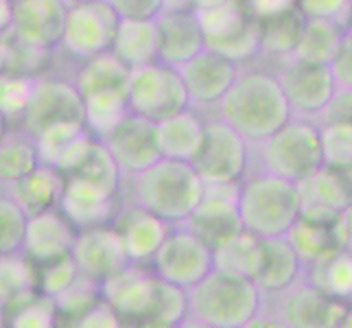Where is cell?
<instances>
[{
	"label": "cell",
	"mask_w": 352,
	"mask_h": 328,
	"mask_svg": "<svg viewBox=\"0 0 352 328\" xmlns=\"http://www.w3.org/2000/svg\"><path fill=\"white\" fill-rule=\"evenodd\" d=\"M99 140L105 144V149L114 157V162L118 164L123 177L125 175L133 177L162 157L160 144H157L155 120L144 118L133 112H127Z\"/></svg>",
	"instance_id": "cell-15"
},
{
	"label": "cell",
	"mask_w": 352,
	"mask_h": 328,
	"mask_svg": "<svg viewBox=\"0 0 352 328\" xmlns=\"http://www.w3.org/2000/svg\"><path fill=\"white\" fill-rule=\"evenodd\" d=\"M318 118L320 123H352V92L337 88Z\"/></svg>",
	"instance_id": "cell-50"
},
{
	"label": "cell",
	"mask_w": 352,
	"mask_h": 328,
	"mask_svg": "<svg viewBox=\"0 0 352 328\" xmlns=\"http://www.w3.org/2000/svg\"><path fill=\"white\" fill-rule=\"evenodd\" d=\"M241 3L256 20L272 18L276 14H283V11L296 7V0H241Z\"/></svg>",
	"instance_id": "cell-51"
},
{
	"label": "cell",
	"mask_w": 352,
	"mask_h": 328,
	"mask_svg": "<svg viewBox=\"0 0 352 328\" xmlns=\"http://www.w3.org/2000/svg\"><path fill=\"white\" fill-rule=\"evenodd\" d=\"M219 105V118L250 144H261L291 118L280 81L267 70L239 72Z\"/></svg>",
	"instance_id": "cell-1"
},
{
	"label": "cell",
	"mask_w": 352,
	"mask_h": 328,
	"mask_svg": "<svg viewBox=\"0 0 352 328\" xmlns=\"http://www.w3.org/2000/svg\"><path fill=\"white\" fill-rule=\"evenodd\" d=\"M342 38H344V29L337 27V24L326 22V20L305 18L302 35L291 57L300 59V62L331 66Z\"/></svg>",
	"instance_id": "cell-36"
},
{
	"label": "cell",
	"mask_w": 352,
	"mask_h": 328,
	"mask_svg": "<svg viewBox=\"0 0 352 328\" xmlns=\"http://www.w3.org/2000/svg\"><path fill=\"white\" fill-rule=\"evenodd\" d=\"M296 7L305 18L333 22L344 31L352 27V0H296Z\"/></svg>",
	"instance_id": "cell-45"
},
{
	"label": "cell",
	"mask_w": 352,
	"mask_h": 328,
	"mask_svg": "<svg viewBox=\"0 0 352 328\" xmlns=\"http://www.w3.org/2000/svg\"><path fill=\"white\" fill-rule=\"evenodd\" d=\"M241 182H206L199 206L186 221H182V226H186L192 234H197L210 248L221 245L223 241L241 232Z\"/></svg>",
	"instance_id": "cell-12"
},
{
	"label": "cell",
	"mask_w": 352,
	"mask_h": 328,
	"mask_svg": "<svg viewBox=\"0 0 352 328\" xmlns=\"http://www.w3.org/2000/svg\"><path fill=\"white\" fill-rule=\"evenodd\" d=\"M348 307L309 283L294 285L285 298L280 320L289 328H339Z\"/></svg>",
	"instance_id": "cell-23"
},
{
	"label": "cell",
	"mask_w": 352,
	"mask_h": 328,
	"mask_svg": "<svg viewBox=\"0 0 352 328\" xmlns=\"http://www.w3.org/2000/svg\"><path fill=\"white\" fill-rule=\"evenodd\" d=\"M57 208L77 230L112 223L118 212L116 195L72 175H64V193Z\"/></svg>",
	"instance_id": "cell-22"
},
{
	"label": "cell",
	"mask_w": 352,
	"mask_h": 328,
	"mask_svg": "<svg viewBox=\"0 0 352 328\" xmlns=\"http://www.w3.org/2000/svg\"><path fill=\"white\" fill-rule=\"evenodd\" d=\"M307 283L322 294L339 302L352 305V254L346 250H333L324 256L305 265Z\"/></svg>",
	"instance_id": "cell-31"
},
{
	"label": "cell",
	"mask_w": 352,
	"mask_h": 328,
	"mask_svg": "<svg viewBox=\"0 0 352 328\" xmlns=\"http://www.w3.org/2000/svg\"><path fill=\"white\" fill-rule=\"evenodd\" d=\"M40 164L35 138L20 127H7L0 136V186H11Z\"/></svg>",
	"instance_id": "cell-33"
},
{
	"label": "cell",
	"mask_w": 352,
	"mask_h": 328,
	"mask_svg": "<svg viewBox=\"0 0 352 328\" xmlns=\"http://www.w3.org/2000/svg\"><path fill=\"white\" fill-rule=\"evenodd\" d=\"M241 328H289L283 320H278V318H270V315H254V318L248 322V324H243Z\"/></svg>",
	"instance_id": "cell-54"
},
{
	"label": "cell",
	"mask_w": 352,
	"mask_h": 328,
	"mask_svg": "<svg viewBox=\"0 0 352 328\" xmlns=\"http://www.w3.org/2000/svg\"><path fill=\"white\" fill-rule=\"evenodd\" d=\"M66 3L70 5V3H83V0H66Z\"/></svg>",
	"instance_id": "cell-62"
},
{
	"label": "cell",
	"mask_w": 352,
	"mask_h": 328,
	"mask_svg": "<svg viewBox=\"0 0 352 328\" xmlns=\"http://www.w3.org/2000/svg\"><path fill=\"white\" fill-rule=\"evenodd\" d=\"M66 175L79 177L83 182H88V184H94L107 193H112V195H118L120 182H123V173H120L118 164L114 162V157L110 155V151L105 149V144L99 138L94 140L88 155L81 160V164L75 171H70Z\"/></svg>",
	"instance_id": "cell-38"
},
{
	"label": "cell",
	"mask_w": 352,
	"mask_h": 328,
	"mask_svg": "<svg viewBox=\"0 0 352 328\" xmlns=\"http://www.w3.org/2000/svg\"><path fill=\"white\" fill-rule=\"evenodd\" d=\"M118 16L107 0H83L70 3L66 9L64 31L59 48L72 59L86 62L112 48L118 29Z\"/></svg>",
	"instance_id": "cell-8"
},
{
	"label": "cell",
	"mask_w": 352,
	"mask_h": 328,
	"mask_svg": "<svg viewBox=\"0 0 352 328\" xmlns=\"http://www.w3.org/2000/svg\"><path fill=\"white\" fill-rule=\"evenodd\" d=\"M339 328H352V305L348 307V311H346V315H344L342 324H339Z\"/></svg>",
	"instance_id": "cell-58"
},
{
	"label": "cell",
	"mask_w": 352,
	"mask_h": 328,
	"mask_svg": "<svg viewBox=\"0 0 352 328\" xmlns=\"http://www.w3.org/2000/svg\"><path fill=\"white\" fill-rule=\"evenodd\" d=\"M59 328H123V320L107 302L99 300L75 318L59 320Z\"/></svg>",
	"instance_id": "cell-47"
},
{
	"label": "cell",
	"mask_w": 352,
	"mask_h": 328,
	"mask_svg": "<svg viewBox=\"0 0 352 328\" xmlns=\"http://www.w3.org/2000/svg\"><path fill=\"white\" fill-rule=\"evenodd\" d=\"M201 182H241L250 166V142L217 116L206 120L204 142L192 157Z\"/></svg>",
	"instance_id": "cell-10"
},
{
	"label": "cell",
	"mask_w": 352,
	"mask_h": 328,
	"mask_svg": "<svg viewBox=\"0 0 352 328\" xmlns=\"http://www.w3.org/2000/svg\"><path fill=\"white\" fill-rule=\"evenodd\" d=\"M201 195L204 182L190 162L160 157L133 175V204L171 226L186 221L199 206Z\"/></svg>",
	"instance_id": "cell-2"
},
{
	"label": "cell",
	"mask_w": 352,
	"mask_h": 328,
	"mask_svg": "<svg viewBox=\"0 0 352 328\" xmlns=\"http://www.w3.org/2000/svg\"><path fill=\"white\" fill-rule=\"evenodd\" d=\"M0 328H7V311H5V307H0Z\"/></svg>",
	"instance_id": "cell-59"
},
{
	"label": "cell",
	"mask_w": 352,
	"mask_h": 328,
	"mask_svg": "<svg viewBox=\"0 0 352 328\" xmlns=\"http://www.w3.org/2000/svg\"><path fill=\"white\" fill-rule=\"evenodd\" d=\"M9 127V123H7V120L3 118V114H0V136H3V133H5V129Z\"/></svg>",
	"instance_id": "cell-60"
},
{
	"label": "cell",
	"mask_w": 352,
	"mask_h": 328,
	"mask_svg": "<svg viewBox=\"0 0 352 328\" xmlns=\"http://www.w3.org/2000/svg\"><path fill=\"white\" fill-rule=\"evenodd\" d=\"M276 77L280 81L291 116L300 118H318L337 90L333 70L326 64H311L289 57Z\"/></svg>",
	"instance_id": "cell-13"
},
{
	"label": "cell",
	"mask_w": 352,
	"mask_h": 328,
	"mask_svg": "<svg viewBox=\"0 0 352 328\" xmlns=\"http://www.w3.org/2000/svg\"><path fill=\"white\" fill-rule=\"evenodd\" d=\"M79 276V270L72 256H64L55 263H48L38 267V294H44L48 298H55L57 294L75 281Z\"/></svg>",
	"instance_id": "cell-46"
},
{
	"label": "cell",
	"mask_w": 352,
	"mask_h": 328,
	"mask_svg": "<svg viewBox=\"0 0 352 328\" xmlns=\"http://www.w3.org/2000/svg\"><path fill=\"white\" fill-rule=\"evenodd\" d=\"M177 328H214V326H210V324H204V322H197V320H190V318H186L184 322H182Z\"/></svg>",
	"instance_id": "cell-57"
},
{
	"label": "cell",
	"mask_w": 352,
	"mask_h": 328,
	"mask_svg": "<svg viewBox=\"0 0 352 328\" xmlns=\"http://www.w3.org/2000/svg\"><path fill=\"white\" fill-rule=\"evenodd\" d=\"M263 254V239L241 230L234 237L212 248V270L243 281H252L258 274Z\"/></svg>",
	"instance_id": "cell-29"
},
{
	"label": "cell",
	"mask_w": 352,
	"mask_h": 328,
	"mask_svg": "<svg viewBox=\"0 0 352 328\" xmlns=\"http://www.w3.org/2000/svg\"><path fill=\"white\" fill-rule=\"evenodd\" d=\"M70 256L75 261L79 274L92 278L96 283L123 270L129 263L123 239H120L114 223L77 230Z\"/></svg>",
	"instance_id": "cell-17"
},
{
	"label": "cell",
	"mask_w": 352,
	"mask_h": 328,
	"mask_svg": "<svg viewBox=\"0 0 352 328\" xmlns=\"http://www.w3.org/2000/svg\"><path fill=\"white\" fill-rule=\"evenodd\" d=\"M204 35V48L234 64L261 55V22L243 7L241 0L195 9Z\"/></svg>",
	"instance_id": "cell-6"
},
{
	"label": "cell",
	"mask_w": 352,
	"mask_h": 328,
	"mask_svg": "<svg viewBox=\"0 0 352 328\" xmlns=\"http://www.w3.org/2000/svg\"><path fill=\"white\" fill-rule=\"evenodd\" d=\"M333 234L339 250H346L352 254V204L335 217L333 221Z\"/></svg>",
	"instance_id": "cell-52"
},
{
	"label": "cell",
	"mask_w": 352,
	"mask_h": 328,
	"mask_svg": "<svg viewBox=\"0 0 352 328\" xmlns=\"http://www.w3.org/2000/svg\"><path fill=\"white\" fill-rule=\"evenodd\" d=\"M120 20H155L168 7V0H107Z\"/></svg>",
	"instance_id": "cell-48"
},
{
	"label": "cell",
	"mask_w": 352,
	"mask_h": 328,
	"mask_svg": "<svg viewBox=\"0 0 352 328\" xmlns=\"http://www.w3.org/2000/svg\"><path fill=\"white\" fill-rule=\"evenodd\" d=\"M188 294V318L214 328H241L258 315L263 294L252 281L210 272Z\"/></svg>",
	"instance_id": "cell-3"
},
{
	"label": "cell",
	"mask_w": 352,
	"mask_h": 328,
	"mask_svg": "<svg viewBox=\"0 0 352 328\" xmlns=\"http://www.w3.org/2000/svg\"><path fill=\"white\" fill-rule=\"evenodd\" d=\"M261 22V53L278 59H289L294 55L298 40L305 27V16L298 7H291L283 14L258 20Z\"/></svg>",
	"instance_id": "cell-35"
},
{
	"label": "cell",
	"mask_w": 352,
	"mask_h": 328,
	"mask_svg": "<svg viewBox=\"0 0 352 328\" xmlns=\"http://www.w3.org/2000/svg\"><path fill=\"white\" fill-rule=\"evenodd\" d=\"M110 53H114L127 68L157 62L155 20H118Z\"/></svg>",
	"instance_id": "cell-30"
},
{
	"label": "cell",
	"mask_w": 352,
	"mask_h": 328,
	"mask_svg": "<svg viewBox=\"0 0 352 328\" xmlns=\"http://www.w3.org/2000/svg\"><path fill=\"white\" fill-rule=\"evenodd\" d=\"M35 75L5 68L0 72V114L7 123H20L35 88Z\"/></svg>",
	"instance_id": "cell-39"
},
{
	"label": "cell",
	"mask_w": 352,
	"mask_h": 328,
	"mask_svg": "<svg viewBox=\"0 0 352 328\" xmlns=\"http://www.w3.org/2000/svg\"><path fill=\"white\" fill-rule=\"evenodd\" d=\"M221 3H226V0H177L179 7H188V9H206ZM168 5H171V0H168Z\"/></svg>",
	"instance_id": "cell-56"
},
{
	"label": "cell",
	"mask_w": 352,
	"mask_h": 328,
	"mask_svg": "<svg viewBox=\"0 0 352 328\" xmlns=\"http://www.w3.org/2000/svg\"><path fill=\"white\" fill-rule=\"evenodd\" d=\"M127 105L133 114L160 120L190 107V101L177 68L153 62L129 70Z\"/></svg>",
	"instance_id": "cell-7"
},
{
	"label": "cell",
	"mask_w": 352,
	"mask_h": 328,
	"mask_svg": "<svg viewBox=\"0 0 352 328\" xmlns=\"http://www.w3.org/2000/svg\"><path fill=\"white\" fill-rule=\"evenodd\" d=\"M287 241L296 250L302 267L313 263L315 259L324 256L333 250H337V241L333 234V223L315 221V219L298 217L294 226L287 230Z\"/></svg>",
	"instance_id": "cell-37"
},
{
	"label": "cell",
	"mask_w": 352,
	"mask_h": 328,
	"mask_svg": "<svg viewBox=\"0 0 352 328\" xmlns=\"http://www.w3.org/2000/svg\"><path fill=\"white\" fill-rule=\"evenodd\" d=\"M24 226H27V215L3 188L0 190V254L20 252Z\"/></svg>",
	"instance_id": "cell-44"
},
{
	"label": "cell",
	"mask_w": 352,
	"mask_h": 328,
	"mask_svg": "<svg viewBox=\"0 0 352 328\" xmlns=\"http://www.w3.org/2000/svg\"><path fill=\"white\" fill-rule=\"evenodd\" d=\"M302 272V261L296 250L291 248L287 237L263 239L261 267L254 278V285L261 289V294H283L294 285H298Z\"/></svg>",
	"instance_id": "cell-26"
},
{
	"label": "cell",
	"mask_w": 352,
	"mask_h": 328,
	"mask_svg": "<svg viewBox=\"0 0 352 328\" xmlns=\"http://www.w3.org/2000/svg\"><path fill=\"white\" fill-rule=\"evenodd\" d=\"M38 294V267L22 252L0 254V307H14Z\"/></svg>",
	"instance_id": "cell-34"
},
{
	"label": "cell",
	"mask_w": 352,
	"mask_h": 328,
	"mask_svg": "<svg viewBox=\"0 0 352 328\" xmlns=\"http://www.w3.org/2000/svg\"><path fill=\"white\" fill-rule=\"evenodd\" d=\"M160 283L149 265L127 263L99 283V296L116 311L123 326H136L149 318Z\"/></svg>",
	"instance_id": "cell-11"
},
{
	"label": "cell",
	"mask_w": 352,
	"mask_h": 328,
	"mask_svg": "<svg viewBox=\"0 0 352 328\" xmlns=\"http://www.w3.org/2000/svg\"><path fill=\"white\" fill-rule=\"evenodd\" d=\"M33 138L40 164L53 166L62 175L75 171L96 140L86 123H59L46 127Z\"/></svg>",
	"instance_id": "cell-24"
},
{
	"label": "cell",
	"mask_w": 352,
	"mask_h": 328,
	"mask_svg": "<svg viewBox=\"0 0 352 328\" xmlns=\"http://www.w3.org/2000/svg\"><path fill=\"white\" fill-rule=\"evenodd\" d=\"M129 70L131 68H127L114 53L107 51L81 62V68L72 83L81 94V101L94 94L127 92Z\"/></svg>",
	"instance_id": "cell-32"
},
{
	"label": "cell",
	"mask_w": 352,
	"mask_h": 328,
	"mask_svg": "<svg viewBox=\"0 0 352 328\" xmlns=\"http://www.w3.org/2000/svg\"><path fill=\"white\" fill-rule=\"evenodd\" d=\"M239 217L243 230L258 239L285 237L300 217L296 184L272 173L243 177L239 193Z\"/></svg>",
	"instance_id": "cell-4"
},
{
	"label": "cell",
	"mask_w": 352,
	"mask_h": 328,
	"mask_svg": "<svg viewBox=\"0 0 352 328\" xmlns=\"http://www.w3.org/2000/svg\"><path fill=\"white\" fill-rule=\"evenodd\" d=\"M101 300L99 296V283L92 281V278L79 274L75 281H72L62 294H57L53 298L55 309L59 313V320H68L75 318V315L83 313L86 309H90L92 305Z\"/></svg>",
	"instance_id": "cell-42"
},
{
	"label": "cell",
	"mask_w": 352,
	"mask_h": 328,
	"mask_svg": "<svg viewBox=\"0 0 352 328\" xmlns=\"http://www.w3.org/2000/svg\"><path fill=\"white\" fill-rule=\"evenodd\" d=\"M188 318V294L171 283H160V291L153 302V309L149 318L144 320V326H157V328H171L179 326ZM138 326V324H136Z\"/></svg>",
	"instance_id": "cell-41"
},
{
	"label": "cell",
	"mask_w": 352,
	"mask_h": 328,
	"mask_svg": "<svg viewBox=\"0 0 352 328\" xmlns=\"http://www.w3.org/2000/svg\"><path fill=\"white\" fill-rule=\"evenodd\" d=\"M155 129L162 157L192 162L204 142L206 120H201L197 112H192V107H186L182 112L155 120Z\"/></svg>",
	"instance_id": "cell-27"
},
{
	"label": "cell",
	"mask_w": 352,
	"mask_h": 328,
	"mask_svg": "<svg viewBox=\"0 0 352 328\" xmlns=\"http://www.w3.org/2000/svg\"><path fill=\"white\" fill-rule=\"evenodd\" d=\"M296 184L300 217L315 219V221L333 223L335 217L350 204L348 193L331 166H320L309 175L300 177Z\"/></svg>",
	"instance_id": "cell-21"
},
{
	"label": "cell",
	"mask_w": 352,
	"mask_h": 328,
	"mask_svg": "<svg viewBox=\"0 0 352 328\" xmlns=\"http://www.w3.org/2000/svg\"><path fill=\"white\" fill-rule=\"evenodd\" d=\"M75 237L77 228L68 221L59 208H51L27 217L20 252L35 267H42L70 256Z\"/></svg>",
	"instance_id": "cell-18"
},
{
	"label": "cell",
	"mask_w": 352,
	"mask_h": 328,
	"mask_svg": "<svg viewBox=\"0 0 352 328\" xmlns=\"http://www.w3.org/2000/svg\"><path fill=\"white\" fill-rule=\"evenodd\" d=\"M333 79L339 90L352 92V27L344 31V38L339 42V48L331 62Z\"/></svg>",
	"instance_id": "cell-49"
},
{
	"label": "cell",
	"mask_w": 352,
	"mask_h": 328,
	"mask_svg": "<svg viewBox=\"0 0 352 328\" xmlns=\"http://www.w3.org/2000/svg\"><path fill=\"white\" fill-rule=\"evenodd\" d=\"M157 29V62L182 66L204 51V35L197 11L179 5H168L155 18Z\"/></svg>",
	"instance_id": "cell-20"
},
{
	"label": "cell",
	"mask_w": 352,
	"mask_h": 328,
	"mask_svg": "<svg viewBox=\"0 0 352 328\" xmlns=\"http://www.w3.org/2000/svg\"><path fill=\"white\" fill-rule=\"evenodd\" d=\"M261 164L265 173L298 182L322 166L320 125L313 118L291 116L261 142Z\"/></svg>",
	"instance_id": "cell-5"
},
{
	"label": "cell",
	"mask_w": 352,
	"mask_h": 328,
	"mask_svg": "<svg viewBox=\"0 0 352 328\" xmlns=\"http://www.w3.org/2000/svg\"><path fill=\"white\" fill-rule=\"evenodd\" d=\"M5 311L7 328H59L55 302L44 294H35Z\"/></svg>",
	"instance_id": "cell-40"
},
{
	"label": "cell",
	"mask_w": 352,
	"mask_h": 328,
	"mask_svg": "<svg viewBox=\"0 0 352 328\" xmlns=\"http://www.w3.org/2000/svg\"><path fill=\"white\" fill-rule=\"evenodd\" d=\"M59 123H83V101L75 83L57 77H38L29 105L20 118V129L38 136Z\"/></svg>",
	"instance_id": "cell-14"
},
{
	"label": "cell",
	"mask_w": 352,
	"mask_h": 328,
	"mask_svg": "<svg viewBox=\"0 0 352 328\" xmlns=\"http://www.w3.org/2000/svg\"><path fill=\"white\" fill-rule=\"evenodd\" d=\"M11 20H14V0H0V38L11 31Z\"/></svg>",
	"instance_id": "cell-53"
},
{
	"label": "cell",
	"mask_w": 352,
	"mask_h": 328,
	"mask_svg": "<svg viewBox=\"0 0 352 328\" xmlns=\"http://www.w3.org/2000/svg\"><path fill=\"white\" fill-rule=\"evenodd\" d=\"M149 267L162 283L190 289L212 272V248L206 245L186 226L173 223Z\"/></svg>",
	"instance_id": "cell-9"
},
{
	"label": "cell",
	"mask_w": 352,
	"mask_h": 328,
	"mask_svg": "<svg viewBox=\"0 0 352 328\" xmlns=\"http://www.w3.org/2000/svg\"><path fill=\"white\" fill-rule=\"evenodd\" d=\"M66 9V0H14V20L7 35L31 51H53L62 40Z\"/></svg>",
	"instance_id": "cell-16"
},
{
	"label": "cell",
	"mask_w": 352,
	"mask_h": 328,
	"mask_svg": "<svg viewBox=\"0 0 352 328\" xmlns=\"http://www.w3.org/2000/svg\"><path fill=\"white\" fill-rule=\"evenodd\" d=\"M324 166L352 164V123H318Z\"/></svg>",
	"instance_id": "cell-43"
},
{
	"label": "cell",
	"mask_w": 352,
	"mask_h": 328,
	"mask_svg": "<svg viewBox=\"0 0 352 328\" xmlns=\"http://www.w3.org/2000/svg\"><path fill=\"white\" fill-rule=\"evenodd\" d=\"M5 70V57H3V48H0V72Z\"/></svg>",
	"instance_id": "cell-61"
},
{
	"label": "cell",
	"mask_w": 352,
	"mask_h": 328,
	"mask_svg": "<svg viewBox=\"0 0 352 328\" xmlns=\"http://www.w3.org/2000/svg\"><path fill=\"white\" fill-rule=\"evenodd\" d=\"M5 190L20 206V210L27 217H31L57 208L64 193V175L48 164H38L33 171L14 182Z\"/></svg>",
	"instance_id": "cell-28"
},
{
	"label": "cell",
	"mask_w": 352,
	"mask_h": 328,
	"mask_svg": "<svg viewBox=\"0 0 352 328\" xmlns=\"http://www.w3.org/2000/svg\"><path fill=\"white\" fill-rule=\"evenodd\" d=\"M337 171L339 179H342V184L348 193V197H350V204H352V164H346V166H331Z\"/></svg>",
	"instance_id": "cell-55"
},
{
	"label": "cell",
	"mask_w": 352,
	"mask_h": 328,
	"mask_svg": "<svg viewBox=\"0 0 352 328\" xmlns=\"http://www.w3.org/2000/svg\"><path fill=\"white\" fill-rule=\"evenodd\" d=\"M112 223L123 239L129 263L136 265H149L157 248L162 245L166 232L171 230V223L140 208L138 204H131L127 208L118 210Z\"/></svg>",
	"instance_id": "cell-25"
},
{
	"label": "cell",
	"mask_w": 352,
	"mask_h": 328,
	"mask_svg": "<svg viewBox=\"0 0 352 328\" xmlns=\"http://www.w3.org/2000/svg\"><path fill=\"white\" fill-rule=\"evenodd\" d=\"M177 72L184 83L190 107L192 105H217L228 88L239 77V64L217 55L208 48L199 51L188 62L177 66Z\"/></svg>",
	"instance_id": "cell-19"
}]
</instances>
